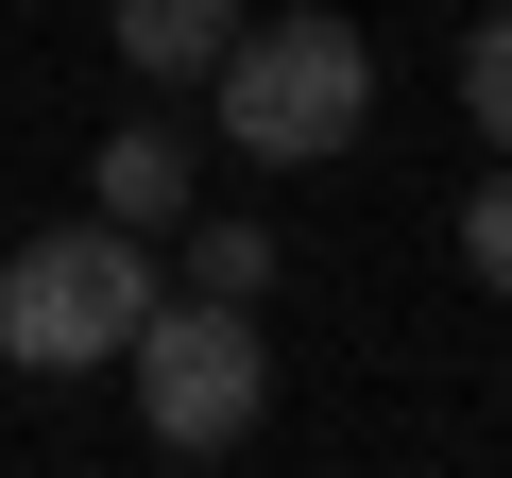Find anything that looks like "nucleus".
<instances>
[{
  "instance_id": "obj_1",
  "label": "nucleus",
  "mask_w": 512,
  "mask_h": 478,
  "mask_svg": "<svg viewBox=\"0 0 512 478\" xmlns=\"http://www.w3.org/2000/svg\"><path fill=\"white\" fill-rule=\"evenodd\" d=\"M120 359H137V427H154V461H239L256 410H274V342H256L239 291H154Z\"/></svg>"
},
{
  "instance_id": "obj_2",
  "label": "nucleus",
  "mask_w": 512,
  "mask_h": 478,
  "mask_svg": "<svg viewBox=\"0 0 512 478\" xmlns=\"http://www.w3.org/2000/svg\"><path fill=\"white\" fill-rule=\"evenodd\" d=\"M205 86H222V137H239L256 171H308V154H342V137L376 120V52H359V18H239Z\"/></svg>"
},
{
  "instance_id": "obj_3",
  "label": "nucleus",
  "mask_w": 512,
  "mask_h": 478,
  "mask_svg": "<svg viewBox=\"0 0 512 478\" xmlns=\"http://www.w3.org/2000/svg\"><path fill=\"white\" fill-rule=\"evenodd\" d=\"M137 308H154V239L137 222H52V239L0 257V359L18 376H103L137 342Z\"/></svg>"
},
{
  "instance_id": "obj_4",
  "label": "nucleus",
  "mask_w": 512,
  "mask_h": 478,
  "mask_svg": "<svg viewBox=\"0 0 512 478\" xmlns=\"http://www.w3.org/2000/svg\"><path fill=\"white\" fill-rule=\"evenodd\" d=\"M239 18H256V0H103V35H120V69H137V86H205Z\"/></svg>"
},
{
  "instance_id": "obj_5",
  "label": "nucleus",
  "mask_w": 512,
  "mask_h": 478,
  "mask_svg": "<svg viewBox=\"0 0 512 478\" xmlns=\"http://www.w3.org/2000/svg\"><path fill=\"white\" fill-rule=\"evenodd\" d=\"M86 205H103V222H137V239H154V222H188V137H171V120H120V137H103V171H86Z\"/></svg>"
},
{
  "instance_id": "obj_6",
  "label": "nucleus",
  "mask_w": 512,
  "mask_h": 478,
  "mask_svg": "<svg viewBox=\"0 0 512 478\" xmlns=\"http://www.w3.org/2000/svg\"><path fill=\"white\" fill-rule=\"evenodd\" d=\"M444 222H461V274H478V291H512V154H495V171H478Z\"/></svg>"
},
{
  "instance_id": "obj_7",
  "label": "nucleus",
  "mask_w": 512,
  "mask_h": 478,
  "mask_svg": "<svg viewBox=\"0 0 512 478\" xmlns=\"http://www.w3.org/2000/svg\"><path fill=\"white\" fill-rule=\"evenodd\" d=\"M188 291H274V239H256V222H188Z\"/></svg>"
},
{
  "instance_id": "obj_8",
  "label": "nucleus",
  "mask_w": 512,
  "mask_h": 478,
  "mask_svg": "<svg viewBox=\"0 0 512 478\" xmlns=\"http://www.w3.org/2000/svg\"><path fill=\"white\" fill-rule=\"evenodd\" d=\"M461 103H478V137L512 154V0H495V18L461 35Z\"/></svg>"
}]
</instances>
